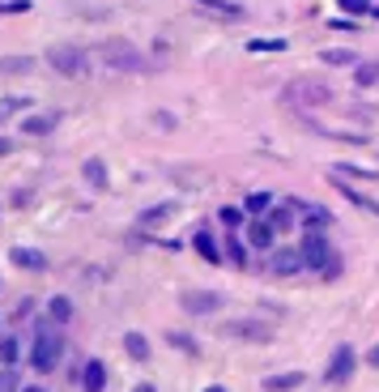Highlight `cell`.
<instances>
[{
  "label": "cell",
  "instance_id": "obj_42",
  "mask_svg": "<svg viewBox=\"0 0 379 392\" xmlns=\"http://www.w3.org/2000/svg\"><path fill=\"white\" fill-rule=\"evenodd\" d=\"M205 392H226V388H205Z\"/></svg>",
  "mask_w": 379,
  "mask_h": 392
},
{
  "label": "cell",
  "instance_id": "obj_40",
  "mask_svg": "<svg viewBox=\"0 0 379 392\" xmlns=\"http://www.w3.org/2000/svg\"><path fill=\"white\" fill-rule=\"evenodd\" d=\"M371 363H375V367H379V346H375V350H371Z\"/></svg>",
  "mask_w": 379,
  "mask_h": 392
},
{
  "label": "cell",
  "instance_id": "obj_36",
  "mask_svg": "<svg viewBox=\"0 0 379 392\" xmlns=\"http://www.w3.org/2000/svg\"><path fill=\"white\" fill-rule=\"evenodd\" d=\"M222 222H226V227L235 231V227H239V222H243V209H230V205H226V209H222Z\"/></svg>",
  "mask_w": 379,
  "mask_h": 392
},
{
  "label": "cell",
  "instance_id": "obj_39",
  "mask_svg": "<svg viewBox=\"0 0 379 392\" xmlns=\"http://www.w3.org/2000/svg\"><path fill=\"white\" fill-rule=\"evenodd\" d=\"M22 392H47V388H39V384H26V388H22Z\"/></svg>",
  "mask_w": 379,
  "mask_h": 392
},
{
  "label": "cell",
  "instance_id": "obj_12",
  "mask_svg": "<svg viewBox=\"0 0 379 392\" xmlns=\"http://www.w3.org/2000/svg\"><path fill=\"white\" fill-rule=\"evenodd\" d=\"M9 260H13L18 269H30V273H43V269H47V256H43V252H34V248H13V252H9Z\"/></svg>",
  "mask_w": 379,
  "mask_h": 392
},
{
  "label": "cell",
  "instance_id": "obj_33",
  "mask_svg": "<svg viewBox=\"0 0 379 392\" xmlns=\"http://www.w3.org/2000/svg\"><path fill=\"white\" fill-rule=\"evenodd\" d=\"M226 256H230L235 264H243V260H247V252H243V243H235V235L226 239Z\"/></svg>",
  "mask_w": 379,
  "mask_h": 392
},
{
  "label": "cell",
  "instance_id": "obj_22",
  "mask_svg": "<svg viewBox=\"0 0 379 392\" xmlns=\"http://www.w3.org/2000/svg\"><path fill=\"white\" fill-rule=\"evenodd\" d=\"M319 60L337 69V65H354V60H358V55H354L350 47H329V51H319Z\"/></svg>",
  "mask_w": 379,
  "mask_h": 392
},
{
  "label": "cell",
  "instance_id": "obj_6",
  "mask_svg": "<svg viewBox=\"0 0 379 392\" xmlns=\"http://www.w3.org/2000/svg\"><path fill=\"white\" fill-rule=\"evenodd\" d=\"M218 332H222L226 342H247V346H264V342H273V328H268L264 320H226Z\"/></svg>",
  "mask_w": 379,
  "mask_h": 392
},
{
  "label": "cell",
  "instance_id": "obj_18",
  "mask_svg": "<svg viewBox=\"0 0 379 392\" xmlns=\"http://www.w3.org/2000/svg\"><path fill=\"white\" fill-rule=\"evenodd\" d=\"M192 248H196V256H205L209 264H218V260H222V252H218V243H213L209 231H196V235H192Z\"/></svg>",
  "mask_w": 379,
  "mask_h": 392
},
{
  "label": "cell",
  "instance_id": "obj_27",
  "mask_svg": "<svg viewBox=\"0 0 379 392\" xmlns=\"http://www.w3.org/2000/svg\"><path fill=\"white\" fill-rule=\"evenodd\" d=\"M85 180H90L94 188H106V166H102L98 158H90V162H85Z\"/></svg>",
  "mask_w": 379,
  "mask_h": 392
},
{
  "label": "cell",
  "instance_id": "obj_29",
  "mask_svg": "<svg viewBox=\"0 0 379 392\" xmlns=\"http://www.w3.org/2000/svg\"><path fill=\"white\" fill-rule=\"evenodd\" d=\"M167 217H171V205H153L141 213V227H153V222H167Z\"/></svg>",
  "mask_w": 379,
  "mask_h": 392
},
{
  "label": "cell",
  "instance_id": "obj_25",
  "mask_svg": "<svg viewBox=\"0 0 379 392\" xmlns=\"http://www.w3.org/2000/svg\"><path fill=\"white\" fill-rule=\"evenodd\" d=\"M243 209H247V213H256V217H264L268 209H273V196H268V192H251V196L243 201Z\"/></svg>",
  "mask_w": 379,
  "mask_h": 392
},
{
  "label": "cell",
  "instance_id": "obj_8",
  "mask_svg": "<svg viewBox=\"0 0 379 392\" xmlns=\"http://www.w3.org/2000/svg\"><path fill=\"white\" fill-rule=\"evenodd\" d=\"M303 252L298 248H273L268 252V273H277V277H290V273H303Z\"/></svg>",
  "mask_w": 379,
  "mask_h": 392
},
{
  "label": "cell",
  "instance_id": "obj_5",
  "mask_svg": "<svg viewBox=\"0 0 379 392\" xmlns=\"http://www.w3.org/2000/svg\"><path fill=\"white\" fill-rule=\"evenodd\" d=\"M60 354H64L60 332H56V328H39L34 342H30V363H34V371H39V375H51V371H56V363H60Z\"/></svg>",
  "mask_w": 379,
  "mask_h": 392
},
{
  "label": "cell",
  "instance_id": "obj_10",
  "mask_svg": "<svg viewBox=\"0 0 379 392\" xmlns=\"http://www.w3.org/2000/svg\"><path fill=\"white\" fill-rule=\"evenodd\" d=\"M60 124V111H43V116H26L22 120V133L26 137H47V133H56Z\"/></svg>",
  "mask_w": 379,
  "mask_h": 392
},
{
  "label": "cell",
  "instance_id": "obj_30",
  "mask_svg": "<svg viewBox=\"0 0 379 392\" xmlns=\"http://www.w3.org/2000/svg\"><path fill=\"white\" fill-rule=\"evenodd\" d=\"M22 107H30V98H0V124H5L13 111H22Z\"/></svg>",
  "mask_w": 379,
  "mask_h": 392
},
{
  "label": "cell",
  "instance_id": "obj_21",
  "mask_svg": "<svg viewBox=\"0 0 379 392\" xmlns=\"http://www.w3.org/2000/svg\"><path fill=\"white\" fill-rule=\"evenodd\" d=\"M124 350H128V358H137V363L149 358V342L141 337V332H128V337H124Z\"/></svg>",
  "mask_w": 379,
  "mask_h": 392
},
{
  "label": "cell",
  "instance_id": "obj_26",
  "mask_svg": "<svg viewBox=\"0 0 379 392\" xmlns=\"http://www.w3.org/2000/svg\"><path fill=\"white\" fill-rule=\"evenodd\" d=\"M18 354H22V342H18V337H0V363L13 367V363H18Z\"/></svg>",
  "mask_w": 379,
  "mask_h": 392
},
{
  "label": "cell",
  "instance_id": "obj_35",
  "mask_svg": "<svg viewBox=\"0 0 379 392\" xmlns=\"http://www.w3.org/2000/svg\"><path fill=\"white\" fill-rule=\"evenodd\" d=\"M18 388V375H13V367H5L0 371V392H13Z\"/></svg>",
  "mask_w": 379,
  "mask_h": 392
},
{
  "label": "cell",
  "instance_id": "obj_14",
  "mask_svg": "<svg viewBox=\"0 0 379 392\" xmlns=\"http://www.w3.org/2000/svg\"><path fill=\"white\" fill-rule=\"evenodd\" d=\"M273 239H277V231L268 227V217H256V222H251V231H247V243L268 252V248H273Z\"/></svg>",
  "mask_w": 379,
  "mask_h": 392
},
{
  "label": "cell",
  "instance_id": "obj_20",
  "mask_svg": "<svg viewBox=\"0 0 379 392\" xmlns=\"http://www.w3.org/2000/svg\"><path fill=\"white\" fill-rule=\"evenodd\" d=\"M34 69V55H5L0 60V77H18V73H30Z\"/></svg>",
  "mask_w": 379,
  "mask_h": 392
},
{
  "label": "cell",
  "instance_id": "obj_23",
  "mask_svg": "<svg viewBox=\"0 0 379 392\" xmlns=\"http://www.w3.org/2000/svg\"><path fill=\"white\" fill-rule=\"evenodd\" d=\"M354 81H358L362 90H371V86H379V60H366V65H358V73H354Z\"/></svg>",
  "mask_w": 379,
  "mask_h": 392
},
{
  "label": "cell",
  "instance_id": "obj_41",
  "mask_svg": "<svg viewBox=\"0 0 379 392\" xmlns=\"http://www.w3.org/2000/svg\"><path fill=\"white\" fill-rule=\"evenodd\" d=\"M0 154H9V141H0Z\"/></svg>",
  "mask_w": 379,
  "mask_h": 392
},
{
  "label": "cell",
  "instance_id": "obj_19",
  "mask_svg": "<svg viewBox=\"0 0 379 392\" xmlns=\"http://www.w3.org/2000/svg\"><path fill=\"white\" fill-rule=\"evenodd\" d=\"M196 5L205 13H213V18H243V9L235 5V0H196Z\"/></svg>",
  "mask_w": 379,
  "mask_h": 392
},
{
  "label": "cell",
  "instance_id": "obj_3",
  "mask_svg": "<svg viewBox=\"0 0 379 392\" xmlns=\"http://www.w3.org/2000/svg\"><path fill=\"white\" fill-rule=\"evenodd\" d=\"M98 65L116 69V73H141L145 69V55L128 39H106V43H98Z\"/></svg>",
  "mask_w": 379,
  "mask_h": 392
},
{
  "label": "cell",
  "instance_id": "obj_9",
  "mask_svg": "<svg viewBox=\"0 0 379 392\" xmlns=\"http://www.w3.org/2000/svg\"><path fill=\"white\" fill-rule=\"evenodd\" d=\"M294 213H298V217L307 222L311 231H324V227H329V222H333V213L324 209V205H315V201H294Z\"/></svg>",
  "mask_w": 379,
  "mask_h": 392
},
{
  "label": "cell",
  "instance_id": "obj_1",
  "mask_svg": "<svg viewBox=\"0 0 379 392\" xmlns=\"http://www.w3.org/2000/svg\"><path fill=\"white\" fill-rule=\"evenodd\" d=\"M298 252H303V264H307L311 273H324V277H337V273H341V260L333 256V243H329V235H324V231H303Z\"/></svg>",
  "mask_w": 379,
  "mask_h": 392
},
{
  "label": "cell",
  "instance_id": "obj_28",
  "mask_svg": "<svg viewBox=\"0 0 379 392\" xmlns=\"http://www.w3.org/2000/svg\"><path fill=\"white\" fill-rule=\"evenodd\" d=\"M333 175H358V180H379V171H366V166H350V162L333 166Z\"/></svg>",
  "mask_w": 379,
  "mask_h": 392
},
{
  "label": "cell",
  "instance_id": "obj_15",
  "mask_svg": "<svg viewBox=\"0 0 379 392\" xmlns=\"http://www.w3.org/2000/svg\"><path fill=\"white\" fill-rule=\"evenodd\" d=\"M268 227H273L277 235H286V231L294 227V201H286V205H273V209H268Z\"/></svg>",
  "mask_w": 379,
  "mask_h": 392
},
{
  "label": "cell",
  "instance_id": "obj_13",
  "mask_svg": "<svg viewBox=\"0 0 379 392\" xmlns=\"http://www.w3.org/2000/svg\"><path fill=\"white\" fill-rule=\"evenodd\" d=\"M333 188H337V192H341V196H345V201H350L354 209H362V213H375V217H379V205H375L371 196H362V192H354V188H350L345 180H337V175H333Z\"/></svg>",
  "mask_w": 379,
  "mask_h": 392
},
{
  "label": "cell",
  "instance_id": "obj_4",
  "mask_svg": "<svg viewBox=\"0 0 379 392\" xmlns=\"http://www.w3.org/2000/svg\"><path fill=\"white\" fill-rule=\"evenodd\" d=\"M47 65L56 69L60 77H73V81L90 77V55L81 47H73V43H51L47 47Z\"/></svg>",
  "mask_w": 379,
  "mask_h": 392
},
{
  "label": "cell",
  "instance_id": "obj_32",
  "mask_svg": "<svg viewBox=\"0 0 379 392\" xmlns=\"http://www.w3.org/2000/svg\"><path fill=\"white\" fill-rule=\"evenodd\" d=\"M337 5H341L345 13H354V18H362V13H371V0H337Z\"/></svg>",
  "mask_w": 379,
  "mask_h": 392
},
{
  "label": "cell",
  "instance_id": "obj_17",
  "mask_svg": "<svg viewBox=\"0 0 379 392\" xmlns=\"http://www.w3.org/2000/svg\"><path fill=\"white\" fill-rule=\"evenodd\" d=\"M298 384H303V371H282V375L264 379V392H294Z\"/></svg>",
  "mask_w": 379,
  "mask_h": 392
},
{
  "label": "cell",
  "instance_id": "obj_34",
  "mask_svg": "<svg viewBox=\"0 0 379 392\" xmlns=\"http://www.w3.org/2000/svg\"><path fill=\"white\" fill-rule=\"evenodd\" d=\"M167 342H171L175 350H184V354H192V350H196V346H192V337H184V332H171Z\"/></svg>",
  "mask_w": 379,
  "mask_h": 392
},
{
  "label": "cell",
  "instance_id": "obj_31",
  "mask_svg": "<svg viewBox=\"0 0 379 392\" xmlns=\"http://www.w3.org/2000/svg\"><path fill=\"white\" fill-rule=\"evenodd\" d=\"M251 51H286V39H251Z\"/></svg>",
  "mask_w": 379,
  "mask_h": 392
},
{
  "label": "cell",
  "instance_id": "obj_7",
  "mask_svg": "<svg viewBox=\"0 0 379 392\" xmlns=\"http://www.w3.org/2000/svg\"><path fill=\"white\" fill-rule=\"evenodd\" d=\"M179 307H184L188 316H209V311L222 307V295H218V290H184V295H179Z\"/></svg>",
  "mask_w": 379,
  "mask_h": 392
},
{
  "label": "cell",
  "instance_id": "obj_2",
  "mask_svg": "<svg viewBox=\"0 0 379 392\" xmlns=\"http://www.w3.org/2000/svg\"><path fill=\"white\" fill-rule=\"evenodd\" d=\"M282 98L290 102V107H303V111H315V107H329L337 94H333V86L329 81H315V77H298V81H290L286 90H282Z\"/></svg>",
  "mask_w": 379,
  "mask_h": 392
},
{
  "label": "cell",
  "instance_id": "obj_11",
  "mask_svg": "<svg viewBox=\"0 0 379 392\" xmlns=\"http://www.w3.org/2000/svg\"><path fill=\"white\" fill-rule=\"evenodd\" d=\"M354 375V350L350 346H337V354H333V363H329V379L333 384H345Z\"/></svg>",
  "mask_w": 379,
  "mask_h": 392
},
{
  "label": "cell",
  "instance_id": "obj_37",
  "mask_svg": "<svg viewBox=\"0 0 379 392\" xmlns=\"http://www.w3.org/2000/svg\"><path fill=\"white\" fill-rule=\"evenodd\" d=\"M30 9V0H5V5H0V13H26Z\"/></svg>",
  "mask_w": 379,
  "mask_h": 392
},
{
  "label": "cell",
  "instance_id": "obj_24",
  "mask_svg": "<svg viewBox=\"0 0 379 392\" xmlns=\"http://www.w3.org/2000/svg\"><path fill=\"white\" fill-rule=\"evenodd\" d=\"M47 316L56 320V324H69V320H73V303H69L64 295H56V299H51V307H47Z\"/></svg>",
  "mask_w": 379,
  "mask_h": 392
},
{
  "label": "cell",
  "instance_id": "obj_38",
  "mask_svg": "<svg viewBox=\"0 0 379 392\" xmlns=\"http://www.w3.org/2000/svg\"><path fill=\"white\" fill-rule=\"evenodd\" d=\"M132 392H158V388H153V384H137Z\"/></svg>",
  "mask_w": 379,
  "mask_h": 392
},
{
  "label": "cell",
  "instance_id": "obj_16",
  "mask_svg": "<svg viewBox=\"0 0 379 392\" xmlns=\"http://www.w3.org/2000/svg\"><path fill=\"white\" fill-rule=\"evenodd\" d=\"M81 384H85V392H102V388H106V367H102L98 358H90L85 371H81Z\"/></svg>",
  "mask_w": 379,
  "mask_h": 392
}]
</instances>
